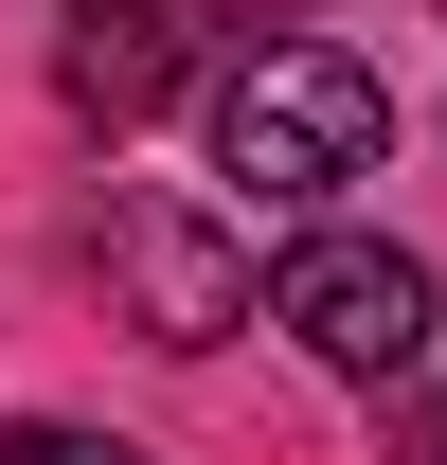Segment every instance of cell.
<instances>
[{"label": "cell", "instance_id": "1", "mask_svg": "<svg viewBox=\"0 0 447 465\" xmlns=\"http://www.w3.org/2000/svg\"><path fill=\"white\" fill-rule=\"evenodd\" d=\"M376 143H393V90H376V54L358 36H269V54L215 90V162L251 179V197H340V179H376Z\"/></svg>", "mask_w": 447, "mask_h": 465}, {"label": "cell", "instance_id": "2", "mask_svg": "<svg viewBox=\"0 0 447 465\" xmlns=\"http://www.w3.org/2000/svg\"><path fill=\"white\" fill-rule=\"evenodd\" d=\"M269 322L323 358V376H376V394H393V376L430 358V269L376 251V232H304V251L269 269Z\"/></svg>", "mask_w": 447, "mask_h": 465}, {"label": "cell", "instance_id": "3", "mask_svg": "<svg viewBox=\"0 0 447 465\" xmlns=\"http://www.w3.org/2000/svg\"><path fill=\"white\" fill-rule=\"evenodd\" d=\"M90 251H108L125 322H144L162 358H197V341H233V322H251V251H233L197 197H144V179H125L108 215H90Z\"/></svg>", "mask_w": 447, "mask_h": 465}, {"label": "cell", "instance_id": "4", "mask_svg": "<svg viewBox=\"0 0 447 465\" xmlns=\"http://www.w3.org/2000/svg\"><path fill=\"white\" fill-rule=\"evenodd\" d=\"M55 90H72V108L125 143V125L179 90V0H72V54H55Z\"/></svg>", "mask_w": 447, "mask_h": 465}, {"label": "cell", "instance_id": "5", "mask_svg": "<svg viewBox=\"0 0 447 465\" xmlns=\"http://www.w3.org/2000/svg\"><path fill=\"white\" fill-rule=\"evenodd\" d=\"M0 465H162V448H125V430H18Z\"/></svg>", "mask_w": 447, "mask_h": 465}]
</instances>
